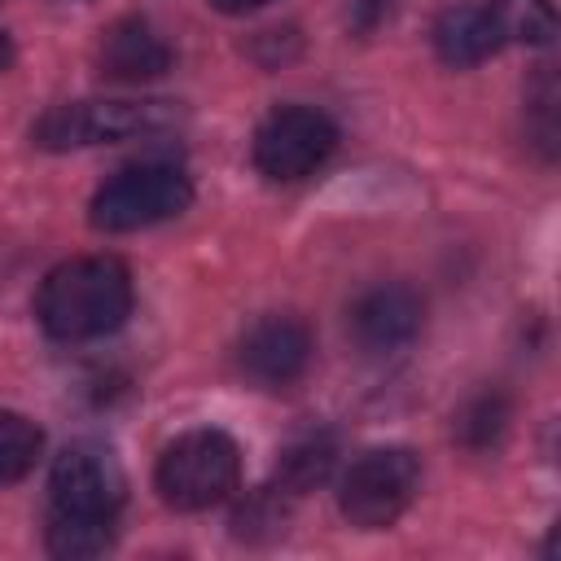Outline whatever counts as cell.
<instances>
[{
  "label": "cell",
  "mask_w": 561,
  "mask_h": 561,
  "mask_svg": "<svg viewBox=\"0 0 561 561\" xmlns=\"http://www.w3.org/2000/svg\"><path fill=\"white\" fill-rule=\"evenodd\" d=\"M48 495H53V513H61V517L114 522L123 500H127V478H123V465H118V456L110 447L70 443L53 460Z\"/></svg>",
  "instance_id": "obj_6"
},
{
  "label": "cell",
  "mask_w": 561,
  "mask_h": 561,
  "mask_svg": "<svg viewBox=\"0 0 561 561\" xmlns=\"http://www.w3.org/2000/svg\"><path fill=\"white\" fill-rule=\"evenodd\" d=\"M105 548H114V522L53 513V522H48V552L53 557H101Z\"/></svg>",
  "instance_id": "obj_16"
},
{
  "label": "cell",
  "mask_w": 561,
  "mask_h": 561,
  "mask_svg": "<svg viewBox=\"0 0 561 561\" xmlns=\"http://www.w3.org/2000/svg\"><path fill=\"white\" fill-rule=\"evenodd\" d=\"M508 421H513L508 399L500 390H482L456 412V438L465 447H473V451H486L508 434Z\"/></svg>",
  "instance_id": "obj_14"
},
{
  "label": "cell",
  "mask_w": 561,
  "mask_h": 561,
  "mask_svg": "<svg viewBox=\"0 0 561 561\" xmlns=\"http://www.w3.org/2000/svg\"><path fill=\"white\" fill-rule=\"evenodd\" d=\"M131 311V272L114 254H79L57 263L35 289V320L57 342H92L114 333Z\"/></svg>",
  "instance_id": "obj_1"
},
{
  "label": "cell",
  "mask_w": 561,
  "mask_h": 561,
  "mask_svg": "<svg viewBox=\"0 0 561 561\" xmlns=\"http://www.w3.org/2000/svg\"><path fill=\"white\" fill-rule=\"evenodd\" d=\"M390 9V0H359V9H355V26L359 31H368V26H377V18Z\"/></svg>",
  "instance_id": "obj_17"
},
{
  "label": "cell",
  "mask_w": 561,
  "mask_h": 561,
  "mask_svg": "<svg viewBox=\"0 0 561 561\" xmlns=\"http://www.w3.org/2000/svg\"><path fill=\"white\" fill-rule=\"evenodd\" d=\"M193 202V184L180 167H127L114 180H105L92 202H88V219L96 232H140L153 228L162 219L184 215Z\"/></svg>",
  "instance_id": "obj_4"
},
{
  "label": "cell",
  "mask_w": 561,
  "mask_h": 561,
  "mask_svg": "<svg viewBox=\"0 0 561 561\" xmlns=\"http://www.w3.org/2000/svg\"><path fill=\"white\" fill-rule=\"evenodd\" d=\"M500 48H504V39H500L486 4H447L434 22V53L456 70L478 66Z\"/></svg>",
  "instance_id": "obj_11"
},
{
  "label": "cell",
  "mask_w": 561,
  "mask_h": 561,
  "mask_svg": "<svg viewBox=\"0 0 561 561\" xmlns=\"http://www.w3.org/2000/svg\"><path fill=\"white\" fill-rule=\"evenodd\" d=\"M206 4L219 9V13H232V18H237V13H254V9H263L267 0H206Z\"/></svg>",
  "instance_id": "obj_18"
},
{
  "label": "cell",
  "mask_w": 561,
  "mask_h": 561,
  "mask_svg": "<svg viewBox=\"0 0 561 561\" xmlns=\"http://www.w3.org/2000/svg\"><path fill=\"white\" fill-rule=\"evenodd\" d=\"M425 320V302L412 285H373L351 302V337L381 355V351H399L421 333Z\"/></svg>",
  "instance_id": "obj_9"
},
{
  "label": "cell",
  "mask_w": 561,
  "mask_h": 561,
  "mask_svg": "<svg viewBox=\"0 0 561 561\" xmlns=\"http://www.w3.org/2000/svg\"><path fill=\"white\" fill-rule=\"evenodd\" d=\"M241 482V447L224 430H188L162 447L153 486L162 504L180 513H202L224 504Z\"/></svg>",
  "instance_id": "obj_2"
},
{
  "label": "cell",
  "mask_w": 561,
  "mask_h": 561,
  "mask_svg": "<svg viewBox=\"0 0 561 561\" xmlns=\"http://www.w3.org/2000/svg\"><path fill=\"white\" fill-rule=\"evenodd\" d=\"M416 486H421V460L408 447H373L346 469L337 486V508L351 526L381 530L403 517Z\"/></svg>",
  "instance_id": "obj_5"
},
{
  "label": "cell",
  "mask_w": 561,
  "mask_h": 561,
  "mask_svg": "<svg viewBox=\"0 0 561 561\" xmlns=\"http://www.w3.org/2000/svg\"><path fill=\"white\" fill-rule=\"evenodd\" d=\"M44 451V434L22 412H0V486L22 482Z\"/></svg>",
  "instance_id": "obj_15"
},
{
  "label": "cell",
  "mask_w": 561,
  "mask_h": 561,
  "mask_svg": "<svg viewBox=\"0 0 561 561\" xmlns=\"http://www.w3.org/2000/svg\"><path fill=\"white\" fill-rule=\"evenodd\" d=\"M337 145V127L316 105H280L254 131V167L267 180L311 175Z\"/></svg>",
  "instance_id": "obj_7"
},
{
  "label": "cell",
  "mask_w": 561,
  "mask_h": 561,
  "mask_svg": "<svg viewBox=\"0 0 561 561\" xmlns=\"http://www.w3.org/2000/svg\"><path fill=\"white\" fill-rule=\"evenodd\" d=\"M491 22L500 31L504 44H526V48H543L557 35V9L552 0H486Z\"/></svg>",
  "instance_id": "obj_13"
},
{
  "label": "cell",
  "mask_w": 561,
  "mask_h": 561,
  "mask_svg": "<svg viewBox=\"0 0 561 561\" xmlns=\"http://www.w3.org/2000/svg\"><path fill=\"white\" fill-rule=\"evenodd\" d=\"M333 460H337V447H333V438L329 434H307V438H298V443H289L285 451H280V465H276V491L280 495H307V491H316L329 473H333Z\"/></svg>",
  "instance_id": "obj_12"
},
{
  "label": "cell",
  "mask_w": 561,
  "mask_h": 561,
  "mask_svg": "<svg viewBox=\"0 0 561 561\" xmlns=\"http://www.w3.org/2000/svg\"><path fill=\"white\" fill-rule=\"evenodd\" d=\"M96 66L105 79L118 83H145L171 70V44L153 31V22L145 18H118L101 31L96 44Z\"/></svg>",
  "instance_id": "obj_10"
},
{
  "label": "cell",
  "mask_w": 561,
  "mask_h": 561,
  "mask_svg": "<svg viewBox=\"0 0 561 561\" xmlns=\"http://www.w3.org/2000/svg\"><path fill=\"white\" fill-rule=\"evenodd\" d=\"M9 61H13V44H9V35L0 31V75L9 70Z\"/></svg>",
  "instance_id": "obj_19"
},
{
  "label": "cell",
  "mask_w": 561,
  "mask_h": 561,
  "mask_svg": "<svg viewBox=\"0 0 561 561\" xmlns=\"http://www.w3.org/2000/svg\"><path fill=\"white\" fill-rule=\"evenodd\" d=\"M237 364L254 386L280 390L289 381H298L311 364V329L298 316H259L237 346Z\"/></svg>",
  "instance_id": "obj_8"
},
{
  "label": "cell",
  "mask_w": 561,
  "mask_h": 561,
  "mask_svg": "<svg viewBox=\"0 0 561 561\" xmlns=\"http://www.w3.org/2000/svg\"><path fill=\"white\" fill-rule=\"evenodd\" d=\"M175 123H180L175 101H66L35 123L31 140L39 149H83L105 140L158 136Z\"/></svg>",
  "instance_id": "obj_3"
}]
</instances>
